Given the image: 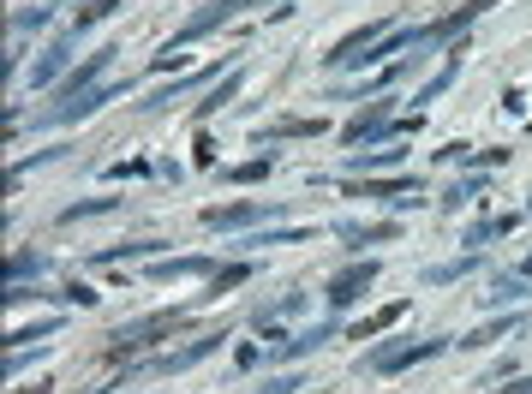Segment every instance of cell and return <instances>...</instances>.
Wrapping results in <instances>:
<instances>
[{
  "label": "cell",
  "instance_id": "6da1fadb",
  "mask_svg": "<svg viewBox=\"0 0 532 394\" xmlns=\"http://www.w3.org/2000/svg\"><path fill=\"white\" fill-rule=\"evenodd\" d=\"M228 340V323L222 329H203L192 347H180V352H162V359H150V365H138V370H126V377H173V370H192L198 359H210V352Z\"/></svg>",
  "mask_w": 532,
  "mask_h": 394
},
{
  "label": "cell",
  "instance_id": "7a4b0ae2",
  "mask_svg": "<svg viewBox=\"0 0 532 394\" xmlns=\"http://www.w3.org/2000/svg\"><path fill=\"white\" fill-rule=\"evenodd\" d=\"M443 347H448L443 335H431V340H395V347H371V352H365V370H377V377H395V370L419 365V359H437Z\"/></svg>",
  "mask_w": 532,
  "mask_h": 394
},
{
  "label": "cell",
  "instance_id": "3957f363",
  "mask_svg": "<svg viewBox=\"0 0 532 394\" xmlns=\"http://www.w3.org/2000/svg\"><path fill=\"white\" fill-rule=\"evenodd\" d=\"M371 281H377V263H371V257H365V263H347L341 275H330V293H323V299H330V310L341 317L347 305H360V299H365V287H371Z\"/></svg>",
  "mask_w": 532,
  "mask_h": 394
},
{
  "label": "cell",
  "instance_id": "277c9868",
  "mask_svg": "<svg viewBox=\"0 0 532 394\" xmlns=\"http://www.w3.org/2000/svg\"><path fill=\"white\" fill-rule=\"evenodd\" d=\"M485 6H497V0H460L455 13H443L437 25H425V30H413V48H437V43H448V36H460V30L473 25Z\"/></svg>",
  "mask_w": 532,
  "mask_h": 394
},
{
  "label": "cell",
  "instance_id": "5b68a950",
  "mask_svg": "<svg viewBox=\"0 0 532 394\" xmlns=\"http://www.w3.org/2000/svg\"><path fill=\"white\" fill-rule=\"evenodd\" d=\"M251 6H270V0H216V6H203V13H192L186 25H180V36H173V48H180V43H192V36H203V30L228 25V18H240V13H251Z\"/></svg>",
  "mask_w": 532,
  "mask_h": 394
},
{
  "label": "cell",
  "instance_id": "8992f818",
  "mask_svg": "<svg viewBox=\"0 0 532 394\" xmlns=\"http://www.w3.org/2000/svg\"><path fill=\"white\" fill-rule=\"evenodd\" d=\"M263 215H281V203H263V197H251V203H210L203 227H251Z\"/></svg>",
  "mask_w": 532,
  "mask_h": 394
},
{
  "label": "cell",
  "instance_id": "52a82bcc",
  "mask_svg": "<svg viewBox=\"0 0 532 394\" xmlns=\"http://www.w3.org/2000/svg\"><path fill=\"white\" fill-rule=\"evenodd\" d=\"M73 43H78V36H73V30H66V36H54V43L43 48V60L30 66V90H48V84H54V78H60V72L73 66Z\"/></svg>",
  "mask_w": 532,
  "mask_h": 394
},
{
  "label": "cell",
  "instance_id": "ba28073f",
  "mask_svg": "<svg viewBox=\"0 0 532 394\" xmlns=\"http://www.w3.org/2000/svg\"><path fill=\"white\" fill-rule=\"evenodd\" d=\"M114 54H120L114 43H108V48H96V54H90L84 66L73 72V78H66V90H60V96H66V102H78V96H84V90H96V78H102V72H108V66H114Z\"/></svg>",
  "mask_w": 532,
  "mask_h": 394
},
{
  "label": "cell",
  "instance_id": "9c48e42d",
  "mask_svg": "<svg viewBox=\"0 0 532 394\" xmlns=\"http://www.w3.org/2000/svg\"><path fill=\"white\" fill-rule=\"evenodd\" d=\"M389 126V96L383 102H371V108H360L353 120L341 126V143H365V138H377V132Z\"/></svg>",
  "mask_w": 532,
  "mask_h": 394
},
{
  "label": "cell",
  "instance_id": "30bf717a",
  "mask_svg": "<svg viewBox=\"0 0 532 394\" xmlns=\"http://www.w3.org/2000/svg\"><path fill=\"white\" fill-rule=\"evenodd\" d=\"M335 233H341V240L353 245V251H360V245H389V240H401V222H371V227H360V222H341Z\"/></svg>",
  "mask_w": 532,
  "mask_h": 394
},
{
  "label": "cell",
  "instance_id": "8fae6325",
  "mask_svg": "<svg viewBox=\"0 0 532 394\" xmlns=\"http://www.w3.org/2000/svg\"><path fill=\"white\" fill-rule=\"evenodd\" d=\"M323 340H330V323H317V329H300V335H288V340H281V347H270V359H275V365H288V359H305V352H317V347H323Z\"/></svg>",
  "mask_w": 532,
  "mask_h": 394
},
{
  "label": "cell",
  "instance_id": "7c38bea8",
  "mask_svg": "<svg viewBox=\"0 0 532 394\" xmlns=\"http://www.w3.org/2000/svg\"><path fill=\"white\" fill-rule=\"evenodd\" d=\"M210 78H222V66H203L198 78H180V84L156 90V96H150V102H138V108H150V113H156V108H173V102H180V96H192V90H198V84H210Z\"/></svg>",
  "mask_w": 532,
  "mask_h": 394
},
{
  "label": "cell",
  "instance_id": "4fadbf2b",
  "mask_svg": "<svg viewBox=\"0 0 532 394\" xmlns=\"http://www.w3.org/2000/svg\"><path fill=\"white\" fill-rule=\"evenodd\" d=\"M281 138H323V120H275L258 132V143H281Z\"/></svg>",
  "mask_w": 532,
  "mask_h": 394
},
{
  "label": "cell",
  "instance_id": "5bb4252c",
  "mask_svg": "<svg viewBox=\"0 0 532 394\" xmlns=\"http://www.w3.org/2000/svg\"><path fill=\"white\" fill-rule=\"evenodd\" d=\"M180 275H210V257H173V263H150V281H180Z\"/></svg>",
  "mask_w": 532,
  "mask_h": 394
},
{
  "label": "cell",
  "instance_id": "9a60e30c",
  "mask_svg": "<svg viewBox=\"0 0 532 394\" xmlns=\"http://www.w3.org/2000/svg\"><path fill=\"white\" fill-rule=\"evenodd\" d=\"M240 78H245V72H240V66H233V72H228V78H222V84H216V90H210V96H203V102H198V108H192V120H210V113H216V108H222V102H228V96H233V90H240Z\"/></svg>",
  "mask_w": 532,
  "mask_h": 394
},
{
  "label": "cell",
  "instance_id": "2e32d148",
  "mask_svg": "<svg viewBox=\"0 0 532 394\" xmlns=\"http://www.w3.org/2000/svg\"><path fill=\"white\" fill-rule=\"evenodd\" d=\"M275 173V155L263 150L258 162H240V168H222V180H233V185H251V180H270Z\"/></svg>",
  "mask_w": 532,
  "mask_h": 394
},
{
  "label": "cell",
  "instance_id": "e0dca14e",
  "mask_svg": "<svg viewBox=\"0 0 532 394\" xmlns=\"http://www.w3.org/2000/svg\"><path fill=\"white\" fill-rule=\"evenodd\" d=\"M401 310H407V299H395V305H383L377 317H365L360 329H353V340H371V335H383L389 323H401Z\"/></svg>",
  "mask_w": 532,
  "mask_h": 394
},
{
  "label": "cell",
  "instance_id": "ac0fdd59",
  "mask_svg": "<svg viewBox=\"0 0 532 394\" xmlns=\"http://www.w3.org/2000/svg\"><path fill=\"white\" fill-rule=\"evenodd\" d=\"M162 251V240H138V245H102L90 263H120V257H156Z\"/></svg>",
  "mask_w": 532,
  "mask_h": 394
},
{
  "label": "cell",
  "instance_id": "d6986e66",
  "mask_svg": "<svg viewBox=\"0 0 532 394\" xmlns=\"http://www.w3.org/2000/svg\"><path fill=\"white\" fill-rule=\"evenodd\" d=\"M473 269H478V257H455V263H437V269H425V287L460 281V275H473Z\"/></svg>",
  "mask_w": 532,
  "mask_h": 394
},
{
  "label": "cell",
  "instance_id": "ffe728a7",
  "mask_svg": "<svg viewBox=\"0 0 532 394\" xmlns=\"http://www.w3.org/2000/svg\"><path fill=\"white\" fill-rule=\"evenodd\" d=\"M407 150H365V155H347V173H365V168H395Z\"/></svg>",
  "mask_w": 532,
  "mask_h": 394
},
{
  "label": "cell",
  "instance_id": "44dd1931",
  "mask_svg": "<svg viewBox=\"0 0 532 394\" xmlns=\"http://www.w3.org/2000/svg\"><path fill=\"white\" fill-rule=\"evenodd\" d=\"M508 329H515V317H490V323H485V329H473V335L460 340V347H490V340H503Z\"/></svg>",
  "mask_w": 532,
  "mask_h": 394
},
{
  "label": "cell",
  "instance_id": "7402d4cb",
  "mask_svg": "<svg viewBox=\"0 0 532 394\" xmlns=\"http://www.w3.org/2000/svg\"><path fill=\"white\" fill-rule=\"evenodd\" d=\"M120 6H126V0H90L84 13H78V18H73V36H78V30H90V25H96V18H114V13H120Z\"/></svg>",
  "mask_w": 532,
  "mask_h": 394
},
{
  "label": "cell",
  "instance_id": "603a6c76",
  "mask_svg": "<svg viewBox=\"0 0 532 394\" xmlns=\"http://www.w3.org/2000/svg\"><path fill=\"white\" fill-rule=\"evenodd\" d=\"M311 233L305 227H281V233H251V240H240V245H305Z\"/></svg>",
  "mask_w": 532,
  "mask_h": 394
},
{
  "label": "cell",
  "instance_id": "cb8c5ba5",
  "mask_svg": "<svg viewBox=\"0 0 532 394\" xmlns=\"http://www.w3.org/2000/svg\"><path fill=\"white\" fill-rule=\"evenodd\" d=\"M43 269H48V257H43V251H18V257H13V287L25 281V275H30V281H36Z\"/></svg>",
  "mask_w": 532,
  "mask_h": 394
},
{
  "label": "cell",
  "instance_id": "d4e9b609",
  "mask_svg": "<svg viewBox=\"0 0 532 394\" xmlns=\"http://www.w3.org/2000/svg\"><path fill=\"white\" fill-rule=\"evenodd\" d=\"M120 197H90V203H66L60 210V222H78V215H102V210H114Z\"/></svg>",
  "mask_w": 532,
  "mask_h": 394
},
{
  "label": "cell",
  "instance_id": "484cf974",
  "mask_svg": "<svg viewBox=\"0 0 532 394\" xmlns=\"http://www.w3.org/2000/svg\"><path fill=\"white\" fill-rule=\"evenodd\" d=\"M245 275H251V263H233V269H222L216 281H210V293H203V299H216V293H228V287H240Z\"/></svg>",
  "mask_w": 532,
  "mask_h": 394
},
{
  "label": "cell",
  "instance_id": "4316f807",
  "mask_svg": "<svg viewBox=\"0 0 532 394\" xmlns=\"http://www.w3.org/2000/svg\"><path fill=\"white\" fill-rule=\"evenodd\" d=\"M48 25V6H30V13L13 18V36H25V30H43Z\"/></svg>",
  "mask_w": 532,
  "mask_h": 394
},
{
  "label": "cell",
  "instance_id": "83f0119b",
  "mask_svg": "<svg viewBox=\"0 0 532 394\" xmlns=\"http://www.w3.org/2000/svg\"><path fill=\"white\" fill-rule=\"evenodd\" d=\"M293 389H305V382H300V377H293V370H288V377H270V382H258V389H251V394H293Z\"/></svg>",
  "mask_w": 532,
  "mask_h": 394
},
{
  "label": "cell",
  "instance_id": "f1b7e54d",
  "mask_svg": "<svg viewBox=\"0 0 532 394\" xmlns=\"http://www.w3.org/2000/svg\"><path fill=\"white\" fill-rule=\"evenodd\" d=\"M478 185H485V180H460V185H448V192H443V210H460V203H467V192H478Z\"/></svg>",
  "mask_w": 532,
  "mask_h": 394
},
{
  "label": "cell",
  "instance_id": "f546056e",
  "mask_svg": "<svg viewBox=\"0 0 532 394\" xmlns=\"http://www.w3.org/2000/svg\"><path fill=\"white\" fill-rule=\"evenodd\" d=\"M54 299H66V305H96V293H90V287H78V281H73V287H60Z\"/></svg>",
  "mask_w": 532,
  "mask_h": 394
},
{
  "label": "cell",
  "instance_id": "4dcf8cb0",
  "mask_svg": "<svg viewBox=\"0 0 532 394\" xmlns=\"http://www.w3.org/2000/svg\"><path fill=\"white\" fill-rule=\"evenodd\" d=\"M54 329H60V317H43V323H36V329H13V335H6V340H30V335H54Z\"/></svg>",
  "mask_w": 532,
  "mask_h": 394
},
{
  "label": "cell",
  "instance_id": "1f68e13d",
  "mask_svg": "<svg viewBox=\"0 0 532 394\" xmlns=\"http://www.w3.org/2000/svg\"><path fill=\"white\" fill-rule=\"evenodd\" d=\"M497 394H532V382H508V389H497Z\"/></svg>",
  "mask_w": 532,
  "mask_h": 394
},
{
  "label": "cell",
  "instance_id": "d6a6232c",
  "mask_svg": "<svg viewBox=\"0 0 532 394\" xmlns=\"http://www.w3.org/2000/svg\"><path fill=\"white\" fill-rule=\"evenodd\" d=\"M96 394H102V389H96Z\"/></svg>",
  "mask_w": 532,
  "mask_h": 394
}]
</instances>
